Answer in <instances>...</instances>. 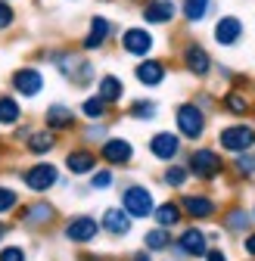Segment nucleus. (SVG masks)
<instances>
[{
    "mask_svg": "<svg viewBox=\"0 0 255 261\" xmlns=\"http://www.w3.org/2000/svg\"><path fill=\"white\" fill-rule=\"evenodd\" d=\"M174 124H177V137L199 140L206 134V109L199 103H181L174 109Z\"/></svg>",
    "mask_w": 255,
    "mask_h": 261,
    "instance_id": "1",
    "label": "nucleus"
},
{
    "mask_svg": "<svg viewBox=\"0 0 255 261\" xmlns=\"http://www.w3.org/2000/svg\"><path fill=\"white\" fill-rule=\"evenodd\" d=\"M10 90L22 100H35V96L44 93V72L38 65H19L10 75Z\"/></svg>",
    "mask_w": 255,
    "mask_h": 261,
    "instance_id": "2",
    "label": "nucleus"
},
{
    "mask_svg": "<svg viewBox=\"0 0 255 261\" xmlns=\"http://www.w3.org/2000/svg\"><path fill=\"white\" fill-rule=\"evenodd\" d=\"M187 171L190 177H199V180H215L221 171H224V162H221V152L209 149V146H199L190 152V162H187Z\"/></svg>",
    "mask_w": 255,
    "mask_h": 261,
    "instance_id": "3",
    "label": "nucleus"
},
{
    "mask_svg": "<svg viewBox=\"0 0 255 261\" xmlns=\"http://www.w3.org/2000/svg\"><path fill=\"white\" fill-rule=\"evenodd\" d=\"M218 146L234 152V155L249 152L255 146V127L252 124H227V127H221L218 130Z\"/></svg>",
    "mask_w": 255,
    "mask_h": 261,
    "instance_id": "4",
    "label": "nucleus"
},
{
    "mask_svg": "<svg viewBox=\"0 0 255 261\" xmlns=\"http://www.w3.org/2000/svg\"><path fill=\"white\" fill-rule=\"evenodd\" d=\"M121 50L128 56H137V59H146L152 50H156V38L146 25H128L121 31Z\"/></svg>",
    "mask_w": 255,
    "mask_h": 261,
    "instance_id": "5",
    "label": "nucleus"
},
{
    "mask_svg": "<svg viewBox=\"0 0 255 261\" xmlns=\"http://www.w3.org/2000/svg\"><path fill=\"white\" fill-rule=\"evenodd\" d=\"M121 208L131 215V218H149L156 202H152V193L143 184H131L121 190Z\"/></svg>",
    "mask_w": 255,
    "mask_h": 261,
    "instance_id": "6",
    "label": "nucleus"
},
{
    "mask_svg": "<svg viewBox=\"0 0 255 261\" xmlns=\"http://www.w3.org/2000/svg\"><path fill=\"white\" fill-rule=\"evenodd\" d=\"M181 62H184L187 75H193V78H209L212 75V53L202 44H196V41H187L184 44Z\"/></svg>",
    "mask_w": 255,
    "mask_h": 261,
    "instance_id": "7",
    "label": "nucleus"
},
{
    "mask_svg": "<svg viewBox=\"0 0 255 261\" xmlns=\"http://www.w3.org/2000/svg\"><path fill=\"white\" fill-rule=\"evenodd\" d=\"M22 184L31 190V193H47L59 184V168L50 165V162H35L31 168L22 171Z\"/></svg>",
    "mask_w": 255,
    "mask_h": 261,
    "instance_id": "8",
    "label": "nucleus"
},
{
    "mask_svg": "<svg viewBox=\"0 0 255 261\" xmlns=\"http://www.w3.org/2000/svg\"><path fill=\"white\" fill-rule=\"evenodd\" d=\"M112 35H115V22H112V19H106V16H90L87 31H84V38H81V50H84V53L103 50Z\"/></svg>",
    "mask_w": 255,
    "mask_h": 261,
    "instance_id": "9",
    "label": "nucleus"
},
{
    "mask_svg": "<svg viewBox=\"0 0 255 261\" xmlns=\"http://www.w3.org/2000/svg\"><path fill=\"white\" fill-rule=\"evenodd\" d=\"M56 221V208L47 202V199H31L28 205L19 208V224L22 227H31V230H38V227H47Z\"/></svg>",
    "mask_w": 255,
    "mask_h": 261,
    "instance_id": "10",
    "label": "nucleus"
},
{
    "mask_svg": "<svg viewBox=\"0 0 255 261\" xmlns=\"http://www.w3.org/2000/svg\"><path fill=\"white\" fill-rule=\"evenodd\" d=\"M62 233H66L69 243L87 246V243L97 240V233H100V221L90 218V215H75V218H69V224H66V230H62Z\"/></svg>",
    "mask_w": 255,
    "mask_h": 261,
    "instance_id": "11",
    "label": "nucleus"
},
{
    "mask_svg": "<svg viewBox=\"0 0 255 261\" xmlns=\"http://www.w3.org/2000/svg\"><path fill=\"white\" fill-rule=\"evenodd\" d=\"M143 25H171L177 19V4L174 0H146L140 7Z\"/></svg>",
    "mask_w": 255,
    "mask_h": 261,
    "instance_id": "12",
    "label": "nucleus"
},
{
    "mask_svg": "<svg viewBox=\"0 0 255 261\" xmlns=\"http://www.w3.org/2000/svg\"><path fill=\"white\" fill-rule=\"evenodd\" d=\"M212 38L218 47H237L243 41V19L240 16H221L212 28Z\"/></svg>",
    "mask_w": 255,
    "mask_h": 261,
    "instance_id": "13",
    "label": "nucleus"
},
{
    "mask_svg": "<svg viewBox=\"0 0 255 261\" xmlns=\"http://www.w3.org/2000/svg\"><path fill=\"white\" fill-rule=\"evenodd\" d=\"M177 205H181V212L187 218H193V221H206V218H212L218 212L215 199H212V196H206V193H187V196H181Z\"/></svg>",
    "mask_w": 255,
    "mask_h": 261,
    "instance_id": "14",
    "label": "nucleus"
},
{
    "mask_svg": "<svg viewBox=\"0 0 255 261\" xmlns=\"http://www.w3.org/2000/svg\"><path fill=\"white\" fill-rule=\"evenodd\" d=\"M100 159L109 162V165H128V162L134 159V146L131 140H124V137H106L103 146H100Z\"/></svg>",
    "mask_w": 255,
    "mask_h": 261,
    "instance_id": "15",
    "label": "nucleus"
},
{
    "mask_svg": "<svg viewBox=\"0 0 255 261\" xmlns=\"http://www.w3.org/2000/svg\"><path fill=\"white\" fill-rule=\"evenodd\" d=\"M134 78H137L143 87H159V84L168 78V65H165L162 59H156V56H146V59L137 62Z\"/></svg>",
    "mask_w": 255,
    "mask_h": 261,
    "instance_id": "16",
    "label": "nucleus"
},
{
    "mask_svg": "<svg viewBox=\"0 0 255 261\" xmlns=\"http://www.w3.org/2000/svg\"><path fill=\"white\" fill-rule=\"evenodd\" d=\"M149 152L159 162H174L177 152H181V137L171 134V130H159V134L149 137Z\"/></svg>",
    "mask_w": 255,
    "mask_h": 261,
    "instance_id": "17",
    "label": "nucleus"
},
{
    "mask_svg": "<svg viewBox=\"0 0 255 261\" xmlns=\"http://www.w3.org/2000/svg\"><path fill=\"white\" fill-rule=\"evenodd\" d=\"M174 249L181 255H190V258H202L209 252V237L199 230V227H187V230L174 240Z\"/></svg>",
    "mask_w": 255,
    "mask_h": 261,
    "instance_id": "18",
    "label": "nucleus"
},
{
    "mask_svg": "<svg viewBox=\"0 0 255 261\" xmlns=\"http://www.w3.org/2000/svg\"><path fill=\"white\" fill-rule=\"evenodd\" d=\"M78 121H75V109L66 106V103H50L47 112H44V127L56 130V134H66V130H72Z\"/></svg>",
    "mask_w": 255,
    "mask_h": 261,
    "instance_id": "19",
    "label": "nucleus"
},
{
    "mask_svg": "<svg viewBox=\"0 0 255 261\" xmlns=\"http://www.w3.org/2000/svg\"><path fill=\"white\" fill-rule=\"evenodd\" d=\"M59 146V134L50 127H31V134L25 137V149L31 155H47Z\"/></svg>",
    "mask_w": 255,
    "mask_h": 261,
    "instance_id": "20",
    "label": "nucleus"
},
{
    "mask_svg": "<svg viewBox=\"0 0 255 261\" xmlns=\"http://www.w3.org/2000/svg\"><path fill=\"white\" fill-rule=\"evenodd\" d=\"M100 230H106V233H112V237L131 233V215H128L121 205H118V208H106L103 218H100Z\"/></svg>",
    "mask_w": 255,
    "mask_h": 261,
    "instance_id": "21",
    "label": "nucleus"
},
{
    "mask_svg": "<svg viewBox=\"0 0 255 261\" xmlns=\"http://www.w3.org/2000/svg\"><path fill=\"white\" fill-rule=\"evenodd\" d=\"M66 168H69V174H75V177L93 174V168H97V155H93L90 149H69V152H66Z\"/></svg>",
    "mask_w": 255,
    "mask_h": 261,
    "instance_id": "22",
    "label": "nucleus"
},
{
    "mask_svg": "<svg viewBox=\"0 0 255 261\" xmlns=\"http://www.w3.org/2000/svg\"><path fill=\"white\" fill-rule=\"evenodd\" d=\"M212 10H215V0H181V7H177V13L184 16L187 25H199V22H206Z\"/></svg>",
    "mask_w": 255,
    "mask_h": 261,
    "instance_id": "23",
    "label": "nucleus"
},
{
    "mask_svg": "<svg viewBox=\"0 0 255 261\" xmlns=\"http://www.w3.org/2000/svg\"><path fill=\"white\" fill-rule=\"evenodd\" d=\"M97 96H100L106 106L121 103V96H124V84H121V78H118V75H100V81H97Z\"/></svg>",
    "mask_w": 255,
    "mask_h": 261,
    "instance_id": "24",
    "label": "nucleus"
},
{
    "mask_svg": "<svg viewBox=\"0 0 255 261\" xmlns=\"http://www.w3.org/2000/svg\"><path fill=\"white\" fill-rule=\"evenodd\" d=\"M22 121V103L16 93H0V127H16Z\"/></svg>",
    "mask_w": 255,
    "mask_h": 261,
    "instance_id": "25",
    "label": "nucleus"
},
{
    "mask_svg": "<svg viewBox=\"0 0 255 261\" xmlns=\"http://www.w3.org/2000/svg\"><path fill=\"white\" fill-rule=\"evenodd\" d=\"M152 218H156V227H165V230H171L174 224H181V218H184V212H181V205L177 202H162V205H156L152 208Z\"/></svg>",
    "mask_w": 255,
    "mask_h": 261,
    "instance_id": "26",
    "label": "nucleus"
},
{
    "mask_svg": "<svg viewBox=\"0 0 255 261\" xmlns=\"http://www.w3.org/2000/svg\"><path fill=\"white\" fill-rule=\"evenodd\" d=\"M171 230H165V227H152V230L143 237V246H146V252H165V249H171Z\"/></svg>",
    "mask_w": 255,
    "mask_h": 261,
    "instance_id": "27",
    "label": "nucleus"
},
{
    "mask_svg": "<svg viewBox=\"0 0 255 261\" xmlns=\"http://www.w3.org/2000/svg\"><path fill=\"white\" fill-rule=\"evenodd\" d=\"M224 227H227L231 233H246L249 227H252V215L246 208H231L224 215Z\"/></svg>",
    "mask_w": 255,
    "mask_h": 261,
    "instance_id": "28",
    "label": "nucleus"
},
{
    "mask_svg": "<svg viewBox=\"0 0 255 261\" xmlns=\"http://www.w3.org/2000/svg\"><path fill=\"white\" fill-rule=\"evenodd\" d=\"M221 106H224L231 115H246L249 112V100H246V93H240V90H227Z\"/></svg>",
    "mask_w": 255,
    "mask_h": 261,
    "instance_id": "29",
    "label": "nucleus"
},
{
    "mask_svg": "<svg viewBox=\"0 0 255 261\" xmlns=\"http://www.w3.org/2000/svg\"><path fill=\"white\" fill-rule=\"evenodd\" d=\"M106 112H109V106L100 100V96H87V100L81 103V115H84V118H90V121L106 118Z\"/></svg>",
    "mask_w": 255,
    "mask_h": 261,
    "instance_id": "30",
    "label": "nucleus"
},
{
    "mask_svg": "<svg viewBox=\"0 0 255 261\" xmlns=\"http://www.w3.org/2000/svg\"><path fill=\"white\" fill-rule=\"evenodd\" d=\"M128 112H131V118H137V121H152L156 112H159V106L152 100H134Z\"/></svg>",
    "mask_w": 255,
    "mask_h": 261,
    "instance_id": "31",
    "label": "nucleus"
},
{
    "mask_svg": "<svg viewBox=\"0 0 255 261\" xmlns=\"http://www.w3.org/2000/svg\"><path fill=\"white\" fill-rule=\"evenodd\" d=\"M162 180H165L171 190H181V187L190 180V171H187V165H168L165 174H162Z\"/></svg>",
    "mask_w": 255,
    "mask_h": 261,
    "instance_id": "32",
    "label": "nucleus"
},
{
    "mask_svg": "<svg viewBox=\"0 0 255 261\" xmlns=\"http://www.w3.org/2000/svg\"><path fill=\"white\" fill-rule=\"evenodd\" d=\"M16 208H19V193L13 187H7V184H0V218L13 215Z\"/></svg>",
    "mask_w": 255,
    "mask_h": 261,
    "instance_id": "33",
    "label": "nucleus"
},
{
    "mask_svg": "<svg viewBox=\"0 0 255 261\" xmlns=\"http://www.w3.org/2000/svg\"><path fill=\"white\" fill-rule=\"evenodd\" d=\"M19 22V13L13 4H7V0H0V35H7V31H13Z\"/></svg>",
    "mask_w": 255,
    "mask_h": 261,
    "instance_id": "34",
    "label": "nucleus"
},
{
    "mask_svg": "<svg viewBox=\"0 0 255 261\" xmlns=\"http://www.w3.org/2000/svg\"><path fill=\"white\" fill-rule=\"evenodd\" d=\"M234 171H237L240 177H252V174H255V155L240 152V155L234 159Z\"/></svg>",
    "mask_w": 255,
    "mask_h": 261,
    "instance_id": "35",
    "label": "nucleus"
},
{
    "mask_svg": "<svg viewBox=\"0 0 255 261\" xmlns=\"http://www.w3.org/2000/svg\"><path fill=\"white\" fill-rule=\"evenodd\" d=\"M112 184H115V174H112L109 168L93 171V174H90V187H93V190H109Z\"/></svg>",
    "mask_w": 255,
    "mask_h": 261,
    "instance_id": "36",
    "label": "nucleus"
},
{
    "mask_svg": "<svg viewBox=\"0 0 255 261\" xmlns=\"http://www.w3.org/2000/svg\"><path fill=\"white\" fill-rule=\"evenodd\" d=\"M0 261H28V255H25V249L22 246H4L0 249Z\"/></svg>",
    "mask_w": 255,
    "mask_h": 261,
    "instance_id": "37",
    "label": "nucleus"
},
{
    "mask_svg": "<svg viewBox=\"0 0 255 261\" xmlns=\"http://www.w3.org/2000/svg\"><path fill=\"white\" fill-rule=\"evenodd\" d=\"M84 140H106V124H90V127H84Z\"/></svg>",
    "mask_w": 255,
    "mask_h": 261,
    "instance_id": "38",
    "label": "nucleus"
},
{
    "mask_svg": "<svg viewBox=\"0 0 255 261\" xmlns=\"http://www.w3.org/2000/svg\"><path fill=\"white\" fill-rule=\"evenodd\" d=\"M202 258H206V261H227V255L221 252V249H209V252H206Z\"/></svg>",
    "mask_w": 255,
    "mask_h": 261,
    "instance_id": "39",
    "label": "nucleus"
},
{
    "mask_svg": "<svg viewBox=\"0 0 255 261\" xmlns=\"http://www.w3.org/2000/svg\"><path fill=\"white\" fill-rule=\"evenodd\" d=\"M243 249H246V252H249V255L255 258V233H249V237H246V243H243Z\"/></svg>",
    "mask_w": 255,
    "mask_h": 261,
    "instance_id": "40",
    "label": "nucleus"
},
{
    "mask_svg": "<svg viewBox=\"0 0 255 261\" xmlns=\"http://www.w3.org/2000/svg\"><path fill=\"white\" fill-rule=\"evenodd\" d=\"M7 233H10V224H7L4 218H0V243H4V240H7Z\"/></svg>",
    "mask_w": 255,
    "mask_h": 261,
    "instance_id": "41",
    "label": "nucleus"
},
{
    "mask_svg": "<svg viewBox=\"0 0 255 261\" xmlns=\"http://www.w3.org/2000/svg\"><path fill=\"white\" fill-rule=\"evenodd\" d=\"M131 261H149V255H146V252H140V255H134Z\"/></svg>",
    "mask_w": 255,
    "mask_h": 261,
    "instance_id": "42",
    "label": "nucleus"
},
{
    "mask_svg": "<svg viewBox=\"0 0 255 261\" xmlns=\"http://www.w3.org/2000/svg\"><path fill=\"white\" fill-rule=\"evenodd\" d=\"M7 4H16V0H7Z\"/></svg>",
    "mask_w": 255,
    "mask_h": 261,
    "instance_id": "43",
    "label": "nucleus"
},
{
    "mask_svg": "<svg viewBox=\"0 0 255 261\" xmlns=\"http://www.w3.org/2000/svg\"><path fill=\"white\" fill-rule=\"evenodd\" d=\"M252 221H255V212H252Z\"/></svg>",
    "mask_w": 255,
    "mask_h": 261,
    "instance_id": "44",
    "label": "nucleus"
}]
</instances>
